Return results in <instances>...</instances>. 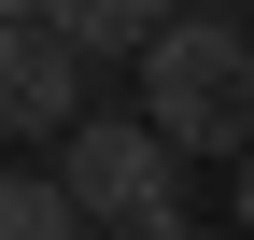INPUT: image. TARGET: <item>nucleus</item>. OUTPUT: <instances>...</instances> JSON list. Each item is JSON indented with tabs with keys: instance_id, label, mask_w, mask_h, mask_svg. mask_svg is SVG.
Instances as JSON below:
<instances>
[{
	"instance_id": "1",
	"label": "nucleus",
	"mask_w": 254,
	"mask_h": 240,
	"mask_svg": "<svg viewBox=\"0 0 254 240\" xmlns=\"http://www.w3.org/2000/svg\"><path fill=\"white\" fill-rule=\"evenodd\" d=\"M141 127L170 156H254V28L240 14H184L170 43L141 57Z\"/></svg>"
},
{
	"instance_id": "2",
	"label": "nucleus",
	"mask_w": 254,
	"mask_h": 240,
	"mask_svg": "<svg viewBox=\"0 0 254 240\" xmlns=\"http://www.w3.org/2000/svg\"><path fill=\"white\" fill-rule=\"evenodd\" d=\"M57 184H71V212L113 226V240H198V212H184V156L141 127V113H85V127L57 141Z\"/></svg>"
},
{
	"instance_id": "3",
	"label": "nucleus",
	"mask_w": 254,
	"mask_h": 240,
	"mask_svg": "<svg viewBox=\"0 0 254 240\" xmlns=\"http://www.w3.org/2000/svg\"><path fill=\"white\" fill-rule=\"evenodd\" d=\"M85 71H99V57H71L57 14H28L14 43H0V127L14 141H71L85 127Z\"/></svg>"
},
{
	"instance_id": "4",
	"label": "nucleus",
	"mask_w": 254,
	"mask_h": 240,
	"mask_svg": "<svg viewBox=\"0 0 254 240\" xmlns=\"http://www.w3.org/2000/svg\"><path fill=\"white\" fill-rule=\"evenodd\" d=\"M43 14H57V43H71V57H127V71H141L198 0H43Z\"/></svg>"
},
{
	"instance_id": "5",
	"label": "nucleus",
	"mask_w": 254,
	"mask_h": 240,
	"mask_svg": "<svg viewBox=\"0 0 254 240\" xmlns=\"http://www.w3.org/2000/svg\"><path fill=\"white\" fill-rule=\"evenodd\" d=\"M0 240H99V226L71 212L57 170H0Z\"/></svg>"
},
{
	"instance_id": "6",
	"label": "nucleus",
	"mask_w": 254,
	"mask_h": 240,
	"mask_svg": "<svg viewBox=\"0 0 254 240\" xmlns=\"http://www.w3.org/2000/svg\"><path fill=\"white\" fill-rule=\"evenodd\" d=\"M28 14H43V0H0V43H14V28H28Z\"/></svg>"
},
{
	"instance_id": "7",
	"label": "nucleus",
	"mask_w": 254,
	"mask_h": 240,
	"mask_svg": "<svg viewBox=\"0 0 254 240\" xmlns=\"http://www.w3.org/2000/svg\"><path fill=\"white\" fill-rule=\"evenodd\" d=\"M226 212H240V226H254V156H240V198H226Z\"/></svg>"
}]
</instances>
